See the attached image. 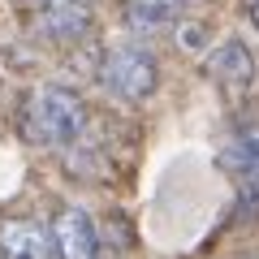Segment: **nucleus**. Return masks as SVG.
<instances>
[{
  "mask_svg": "<svg viewBox=\"0 0 259 259\" xmlns=\"http://www.w3.org/2000/svg\"><path fill=\"white\" fill-rule=\"evenodd\" d=\"M26 139L39 147H74L87 130V104L65 87H39L26 100Z\"/></svg>",
  "mask_w": 259,
  "mask_h": 259,
  "instance_id": "nucleus-1",
  "label": "nucleus"
},
{
  "mask_svg": "<svg viewBox=\"0 0 259 259\" xmlns=\"http://www.w3.org/2000/svg\"><path fill=\"white\" fill-rule=\"evenodd\" d=\"M100 82L117 100L139 104L160 87V61L139 44H112L104 52V61H100Z\"/></svg>",
  "mask_w": 259,
  "mask_h": 259,
  "instance_id": "nucleus-2",
  "label": "nucleus"
},
{
  "mask_svg": "<svg viewBox=\"0 0 259 259\" xmlns=\"http://www.w3.org/2000/svg\"><path fill=\"white\" fill-rule=\"evenodd\" d=\"M52 250L56 259H100V238L82 207H61L52 221Z\"/></svg>",
  "mask_w": 259,
  "mask_h": 259,
  "instance_id": "nucleus-3",
  "label": "nucleus"
},
{
  "mask_svg": "<svg viewBox=\"0 0 259 259\" xmlns=\"http://www.w3.org/2000/svg\"><path fill=\"white\" fill-rule=\"evenodd\" d=\"M35 30L52 44H74L91 30V9L87 0H48L35 18Z\"/></svg>",
  "mask_w": 259,
  "mask_h": 259,
  "instance_id": "nucleus-4",
  "label": "nucleus"
},
{
  "mask_svg": "<svg viewBox=\"0 0 259 259\" xmlns=\"http://www.w3.org/2000/svg\"><path fill=\"white\" fill-rule=\"evenodd\" d=\"M0 255L5 259H52V233L35 221H5L0 225Z\"/></svg>",
  "mask_w": 259,
  "mask_h": 259,
  "instance_id": "nucleus-5",
  "label": "nucleus"
},
{
  "mask_svg": "<svg viewBox=\"0 0 259 259\" xmlns=\"http://www.w3.org/2000/svg\"><path fill=\"white\" fill-rule=\"evenodd\" d=\"M207 74H212L221 87H233V91H246V87L255 82V56L246 52V44L229 39V44H221L212 56H207Z\"/></svg>",
  "mask_w": 259,
  "mask_h": 259,
  "instance_id": "nucleus-6",
  "label": "nucleus"
},
{
  "mask_svg": "<svg viewBox=\"0 0 259 259\" xmlns=\"http://www.w3.org/2000/svg\"><path fill=\"white\" fill-rule=\"evenodd\" d=\"M186 0H130L125 5V22L134 30H160L182 13Z\"/></svg>",
  "mask_w": 259,
  "mask_h": 259,
  "instance_id": "nucleus-7",
  "label": "nucleus"
},
{
  "mask_svg": "<svg viewBox=\"0 0 259 259\" xmlns=\"http://www.w3.org/2000/svg\"><path fill=\"white\" fill-rule=\"evenodd\" d=\"M250 26L259 30V0H250Z\"/></svg>",
  "mask_w": 259,
  "mask_h": 259,
  "instance_id": "nucleus-8",
  "label": "nucleus"
}]
</instances>
